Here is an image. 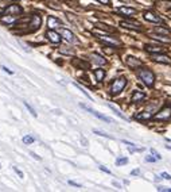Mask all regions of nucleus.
I'll return each instance as SVG.
<instances>
[{
    "label": "nucleus",
    "instance_id": "6ab92c4d",
    "mask_svg": "<svg viewBox=\"0 0 171 192\" xmlns=\"http://www.w3.org/2000/svg\"><path fill=\"white\" fill-rule=\"evenodd\" d=\"M152 38L156 39V41H161V42H165V43H171V38H167V37H163L161 34H158V33H155V34H152Z\"/></svg>",
    "mask_w": 171,
    "mask_h": 192
},
{
    "label": "nucleus",
    "instance_id": "a19ab883",
    "mask_svg": "<svg viewBox=\"0 0 171 192\" xmlns=\"http://www.w3.org/2000/svg\"><path fill=\"white\" fill-rule=\"evenodd\" d=\"M131 175H133V176H135V175H139V169H135V171H132Z\"/></svg>",
    "mask_w": 171,
    "mask_h": 192
},
{
    "label": "nucleus",
    "instance_id": "58836bf2",
    "mask_svg": "<svg viewBox=\"0 0 171 192\" xmlns=\"http://www.w3.org/2000/svg\"><path fill=\"white\" fill-rule=\"evenodd\" d=\"M100 169H101V171H104V172H106V173H111L109 169H106V168H104V167H100Z\"/></svg>",
    "mask_w": 171,
    "mask_h": 192
},
{
    "label": "nucleus",
    "instance_id": "2eb2a0df",
    "mask_svg": "<svg viewBox=\"0 0 171 192\" xmlns=\"http://www.w3.org/2000/svg\"><path fill=\"white\" fill-rule=\"evenodd\" d=\"M31 28H30V31H35L36 28L40 26V16H38V15H32L31 16Z\"/></svg>",
    "mask_w": 171,
    "mask_h": 192
},
{
    "label": "nucleus",
    "instance_id": "7ed1b4c3",
    "mask_svg": "<svg viewBox=\"0 0 171 192\" xmlns=\"http://www.w3.org/2000/svg\"><path fill=\"white\" fill-rule=\"evenodd\" d=\"M169 118H171V104L165 106L156 115H154L155 120H167Z\"/></svg>",
    "mask_w": 171,
    "mask_h": 192
},
{
    "label": "nucleus",
    "instance_id": "c85d7f7f",
    "mask_svg": "<svg viewBox=\"0 0 171 192\" xmlns=\"http://www.w3.org/2000/svg\"><path fill=\"white\" fill-rule=\"evenodd\" d=\"M97 27H98V28H102V30H106V31H115L113 28L108 27L106 24H102V23H97Z\"/></svg>",
    "mask_w": 171,
    "mask_h": 192
},
{
    "label": "nucleus",
    "instance_id": "c9c22d12",
    "mask_svg": "<svg viewBox=\"0 0 171 192\" xmlns=\"http://www.w3.org/2000/svg\"><path fill=\"white\" fill-rule=\"evenodd\" d=\"M98 3H101V4H109V0H97Z\"/></svg>",
    "mask_w": 171,
    "mask_h": 192
},
{
    "label": "nucleus",
    "instance_id": "0eeeda50",
    "mask_svg": "<svg viewBox=\"0 0 171 192\" xmlns=\"http://www.w3.org/2000/svg\"><path fill=\"white\" fill-rule=\"evenodd\" d=\"M46 37H47V39H49L50 42H53V43H59V42H61V37H59L58 33L54 31V30H49V31H47Z\"/></svg>",
    "mask_w": 171,
    "mask_h": 192
},
{
    "label": "nucleus",
    "instance_id": "4c0bfd02",
    "mask_svg": "<svg viewBox=\"0 0 171 192\" xmlns=\"http://www.w3.org/2000/svg\"><path fill=\"white\" fill-rule=\"evenodd\" d=\"M30 154H31V156H32V157H34V158H35V160H40V157H38V156H36V154H35V153H32V152H31V153H30Z\"/></svg>",
    "mask_w": 171,
    "mask_h": 192
},
{
    "label": "nucleus",
    "instance_id": "a878e982",
    "mask_svg": "<svg viewBox=\"0 0 171 192\" xmlns=\"http://www.w3.org/2000/svg\"><path fill=\"white\" fill-rule=\"evenodd\" d=\"M128 162V158H125V157H119L117 160H116V165H125Z\"/></svg>",
    "mask_w": 171,
    "mask_h": 192
},
{
    "label": "nucleus",
    "instance_id": "473e14b6",
    "mask_svg": "<svg viewBox=\"0 0 171 192\" xmlns=\"http://www.w3.org/2000/svg\"><path fill=\"white\" fill-rule=\"evenodd\" d=\"M151 153L154 154V156L156 157L158 160H161V158H162V157H161V154H159V153H158V152H156V150H155V149H151Z\"/></svg>",
    "mask_w": 171,
    "mask_h": 192
},
{
    "label": "nucleus",
    "instance_id": "f704fd0d",
    "mask_svg": "<svg viewBox=\"0 0 171 192\" xmlns=\"http://www.w3.org/2000/svg\"><path fill=\"white\" fill-rule=\"evenodd\" d=\"M156 160H158L156 157H146V161H147V162H155Z\"/></svg>",
    "mask_w": 171,
    "mask_h": 192
},
{
    "label": "nucleus",
    "instance_id": "39448f33",
    "mask_svg": "<svg viewBox=\"0 0 171 192\" xmlns=\"http://www.w3.org/2000/svg\"><path fill=\"white\" fill-rule=\"evenodd\" d=\"M19 14H22V8L18 4H11L4 11V15H19Z\"/></svg>",
    "mask_w": 171,
    "mask_h": 192
},
{
    "label": "nucleus",
    "instance_id": "6e6552de",
    "mask_svg": "<svg viewBox=\"0 0 171 192\" xmlns=\"http://www.w3.org/2000/svg\"><path fill=\"white\" fill-rule=\"evenodd\" d=\"M144 19L148 20V22H152V23H161L162 19L159 18L156 14L151 12V11H147V12H144Z\"/></svg>",
    "mask_w": 171,
    "mask_h": 192
},
{
    "label": "nucleus",
    "instance_id": "f3484780",
    "mask_svg": "<svg viewBox=\"0 0 171 192\" xmlns=\"http://www.w3.org/2000/svg\"><path fill=\"white\" fill-rule=\"evenodd\" d=\"M47 24H49V27H50V28L61 27V26H62L61 20H58L57 18H54V16H50V18H49V20H47Z\"/></svg>",
    "mask_w": 171,
    "mask_h": 192
},
{
    "label": "nucleus",
    "instance_id": "dca6fc26",
    "mask_svg": "<svg viewBox=\"0 0 171 192\" xmlns=\"http://www.w3.org/2000/svg\"><path fill=\"white\" fill-rule=\"evenodd\" d=\"M90 58H92V61L94 62V64H97V65H104V64H106V60L102 56H100V54H97V53H93L92 56H90Z\"/></svg>",
    "mask_w": 171,
    "mask_h": 192
},
{
    "label": "nucleus",
    "instance_id": "423d86ee",
    "mask_svg": "<svg viewBox=\"0 0 171 192\" xmlns=\"http://www.w3.org/2000/svg\"><path fill=\"white\" fill-rule=\"evenodd\" d=\"M100 41H102V42L108 43V45L111 46H120V41L113 38V37H108V35H102V37H98Z\"/></svg>",
    "mask_w": 171,
    "mask_h": 192
},
{
    "label": "nucleus",
    "instance_id": "1a4fd4ad",
    "mask_svg": "<svg viewBox=\"0 0 171 192\" xmlns=\"http://www.w3.org/2000/svg\"><path fill=\"white\" fill-rule=\"evenodd\" d=\"M81 107H82V108H85V110H86L88 112H90L92 115L97 116L98 119H101V120H105V122H112V120H111V119H109V118H108V116L102 115V114H100V112H97V111H94V110H92V108H89L88 106H84V104H81Z\"/></svg>",
    "mask_w": 171,
    "mask_h": 192
},
{
    "label": "nucleus",
    "instance_id": "f8f14e48",
    "mask_svg": "<svg viewBox=\"0 0 171 192\" xmlns=\"http://www.w3.org/2000/svg\"><path fill=\"white\" fill-rule=\"evenodd\" d=\"M117 11L125 16H133V15H136V12H137L135 8H131V7H120Z\"/></svg>",
    "mask_w": 171,
    "mask_h": 192
},
{
    "label": "nucleus",
    "instance_id": "4468645a",
    "mask_svg": "<svg viewBox=\"0 0 171 192\" xmlns=\"http://www.w3.org/2000/svg\"><path fill=\"white\" fill-rule=\"evenodd\" d=\"M120 26H123V27H125V28H131V30H136V31L142 30V27L137 23H131V22H125V20L120 22Z\"/></svg>",
    "mask_w": 171,
    "mask_h": 192
},
{
    "label": "nucleus",
    "instance_id": "bb28decb",
    "mask_svg": "<svg viewBox=\"0 0 171 192\" xmlns=\"http://www.w3.org/2000/svg\"><path fill=\"white\" fill-rule=\"evenodd\" d=\"M24 106H26V108H27V110H28V111H30V112H31V115H32V116H36V112H35V110H34V108H32V106H30V104H28V103H27V102H24Z\"/></svg>",
    "mask_w": 171,
    "mask_h": 192
},
{
    "label": "nucleus",
    "instance_id": "f257e3e1",
    "mask_svg": "<svg viewBox=\"0 0 171 192\" xmlns=\"http://www.w3.org/2000/svg\"><path fill=\"white\" fill-rule=\"evenodd\" d=\"M137 76H139V79L142 80L147 87H152V85H154L155 76H154V73H152L151 71H148V69H140V71L137 72Z\"/></svg>",
    "mask_w": 171,
    "mask_h": 192
},
{
    "label": "nucleus",
    "instance_id": "b1692460",
    "mask_svg": "<svg viewBox=\"0 0 171 192\" xmlns=\"http://www.w3.org/2000/svg\"><path fill=\"white\" fill-rule=\"evenodd\" d=\"M158 4L165 7V8H171V2L170 0H162V2H158Z\"/></svg>",
    "mask_w": 171,
    "mask_h": 192
},
{
    "label": "nucleus",
    "instance_id": "412c9836",
    "mask_svg": "<svg viewBox=\"0 0 171 192\" xmlns=\"http://www.w3.org/2000/svg\"><path fill=\"white\" fill-rule=\"evenodd\" d=\"M94 76H96V79H97V81H102L104 77H105V72H104V69H96Z\"/></svg>",
    "mask_w": 171,
    "mask_h": 192
},
{
    "label": "nucleus",
    "instance_id": "c756f323",
    "mask_svg": "<svg viewBox=\"0 0 171 192\" xmlns=\"http://www.w3.org/2000/svg\"><path fill=\"white\" fill-rule=\"evenodd\" d=\"M12 169L15 171V173H16V175L20 177V179H23V173H22V171H20L19 168H18V167H12Z\"/></svg>",
    "mask_w": 171,
    "mask_h": 192
},
{
    "label": "nucleus",
    "instance_id": "5701e85b",
    "mask_svg": "<svg viewBox=\"0 0 171 192\" xmlns=\"http://www.w3.org/2000/svg\"><path fill=\"white\" fill-rule=\"evenodd\" d=\"M74 65H78V66H81V68H84V69H88L89 68V64L88 62H84V61H80V60H76L73 62Z\"/></svg>",
    "mask_w": 171,
    "mask_h": 192
},
{
    "label": "nucleus",
    "instance_id": "ea45409f",
    "mask_svg": "<svg viewBox=\"0 0 171 192\" xmlns=\"http://www.w3.org/2000/svg\"><path fill=\"white\" fill-rule=\"evenodd\" d=\"M69 184H72V185H76V187H81V184H78V183H74V181H69Z\"/></svg>",
    "mask_w": 171,
    "mask_h": 192
},
{
    "label": "nucleus",
    "instance_id": "4be33fe9",
    "mask_svg": "<svg viewBox=\"0 0 171 192\" xmlns=\"http://www.w3.org/2000/svg\"><path fill=\"white\" fill-rule=\"evenodd\" d=\"M108 107H109V108H111V110H112V111H113L115 114H116V115H117V116H120V118H121V119H125V116H124V115H123V114H121V111H120V110H117V108H116V107H115V106H112V104H109V106H108Z\"/></svg>",
    "mask_w": 171,
    "mask_h": 192
},
{
    "label": "nucleus",
    "instance_id": "f03ea898",
    "mask_svg": "<svg viewBox=\"0 0 171 192\" xmlns=\"http://www.w3.org/2000/svg\"><path fill=\"white\" fill-rule=\"evenodd\" d=\"M127 85V80H125V77H119L113 81L112 87H111V94L112 95H117L120 94V92L124 89V87Z\"/></svg>",
    "mask_w": 171,
    "mask_h": 192
},
{
    "label": "nucleus",
    "instance_id": "393cba45",
    "mask_svg": "<svg viewBox=\"0 0 171 192\" xmlns=\"http://www.w3.org/2000/svg\"><path fill=\"white\" fill-rule=\"evenodd\" d=\"M154 31L158 33V34H170V30H167L165 27H156Z\"/></svg>",
    "mask_w": 171,
    "mask_h": 192
},
{
    "label": "nucleus",
    "instance_id": "cd10ccee",
    "mask_svg": "<svg viewBox=\"0 0 171 192\" xmlns=\"http://www.w3.org/2000/svg\"><path fill=\"white\" fill-rule=\"evenodd\" d=\"M23 142L26 143V145H28V143L34 142V138H32V137H30V135H26V137H23Z\"/></svg>",
    "mask_w": 171,
    "mask_h": 192
},
{
    "label": "nucleus",
    "instance_id": "72a5a7b5",
    "mask_svg": "<svg viewBox=\"0 0 171 192\" xmlns=\"http://www.w3.org/2000/svg\"><path fill=\"white\" fill-rule=\"evenodd\" d=\"M158 191H165V192H171V188H169V187H158Z\"/></svg>",
    "mask_w": 171,
    "mask_h": 192
},
{
    "label": "nucleus",
    "instance_id": "79ce46f5",
    "mask_svg": "<svg viewBox=\"0 0 171 192\" xmlns=\"http://www.w3.org/2000/svg\"><path fill=\"white\" fill-rule=\"evenodd\" d=\"M169 18H170V19H171V12H170V14H169Z\"/></svg>",
    "mask_w": 171,
    "mask_h": 192
},
{
    "label": "nucleus",
    "instance_id": "a211bd4d",
    "mask_svg": "<svg viewBox=\"0 0 171 192\" xmlns=\"http://www.w3.org/2000/svg\"><path fill=\"white\" fill-rule=\"evenodd\" d=\"M144 96H146V95H144L143 92H140V91H135V92L132 94L131 100H132L133 103H136V102H142L143 99H144Z\"/></svg>",
    "mask_w": 171,
    "mask_h": 192
},
{
    "label": "nucleus",
    "instance_id": "7c9ffc66",
    "mask_svg": "<svg viewBox=\"0 0 171 192\" xmlns=\"http://www.w3.org/2000/svg\"><path fill=\"white\" fill-rule=\"evenodd\" d=\"M94 134H97V135H101V137H106V138H112V137H109L108 134H105V133H102V131H98V130H94Z\"/></svg>",
    "mask_w": 171,
    "mask_h": 192
},
{
    "label": "nucleus",
    "instance_id": "ddd939ff",
    "mask_svg": "<svg viewBox=\"0 0 171 192\" xmlns=\"http://www.w3.org/2000/svg\"><path fill=\"white\" fill-rule=\"evenodd\" d=\"M127 65L129 66V68L135 69V68H137V66H142V61L137 60V58H135V57H127Z\"/></svg>",
    "mask_w": 171,
    "mask_h": 192
},
{
    "label": "nucleus",
    "instance_id": "20e7f679",
    "mask_svg": "<svg viewBox=\"0 0 171 192\" xmlns=\"http://www.w3.org/2000/svg\"><path fill=\"white\" fill-rule=\"evenodd\" d=\"M152 60L155 62H159V64H167V65H171V58L166 54H158V53H154L152 54Z\"/></svg>",
    "mask_w": 171,
    "mask_h": 192
},
{
    "label": "nucleus",
    "instance_id": "9d476101",
    "mask_svg": "<svg viewBox=\"0 0 171 192\" xmlns=\"http://www.w3.org/2000/svg\"><path fill=\"white\" fill-rule=\"evenodd\" d=\"M61 35L64 37L68 42H76V41H77L76 35H74L70 30H66V28H61Z\"/></svg>",
    "mask_w": 171,
    "mask_h": 192
},
{
    "label": "nucleus",
    "instance_id": "2f4dec72",
    "mask_svg": "<svg viewBox=\"0 0 171 192\" xmlns=\"http://www.w3.org/2000/svg\"><path fill=\"white\" fill-rule=\"evenodd\" d=\"M161 177H163V179H166V180H171V176L169 175V173H166V172H162Z\"/></svg>",
    "mask_w": 171,
    "mask_h": 192
},
{
    "label": "nucleus",
    "instance_id": "aec40b11",
    "mask_svg": "<svg viewBox=\"0 0 171 192\" xmlns=\"http://www.w3.org/2000/svg\"><path fill=\"white\" fill-rule=\"evenodd\" d=\"M146 50L148 51V53H161V51L163 50L162 47H159V46H151V45H147L146 46Z\"/></svg>",
    "mask_w": 171,
    "mask_h": 192
},
{
    "label": "nucleus",
    "instance_id": "e433bc0d",
    "mask_svg": "<svg viewBox=\"0 0 171 192\" xmlns=\"http://www.w3.org/2000/svg\"><path fill=\"white\" fill-rule=\"evenodd\" d=\"M2 68H3V71H4V72H8V73H11V75H12V71H10L7 66H2Z\"/></svg>",
    "mask_w": 171,
    "mask_h": 192
},
{
    "label": "nucleus",
    "instance_id": "9b49d317",
    "mask_svg": "<svg viewBox=\"0 0 171 192\" xmlns=\"http://www.w3.org/2000/svg\"><path fill=\"white\" fill-rule=\"evenodd\" d=\"M154 111H155V107L154 106H151L150 108L147 110V111H144V112H142V114H139L136 118L139 120H144V119H150V118H152V114H154Z\"/></svg>",
    "mask_w": 171,
    "mask_h": 192
}]
</instances>
